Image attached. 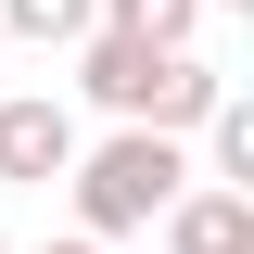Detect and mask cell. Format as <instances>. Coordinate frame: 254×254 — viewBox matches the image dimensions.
Returning <instances> with one entry per match:
<instances>
[{"label":"cell","mask_w":254,"mask_h":254,"mask_svg":"<svg viewBox=\"0 0 254 254\" xmlns=\"http://www.w3.org/2000/svg\"><path fill=\"white\" fill-rule=\"evenodd\" d=\"M76 89H89L115 127H165V140H178V127H203V102H216L229 76H216L203 51H153V38L89 26V38H76Z\"/></svg>","instance_id":"obj_1"},{"label":"cell","mask_w":254,"mask_h":254,"mask_svg":"<svg viewBox=\"0 0 254 254\" xmlns=\"http://www.w3.org/2000/svg\"><path fill=\"white\" fill-rule=\"evenodd\" d=\"M64 190H76V229H89V242H127V229H153L190 190V153L165 140V127H115V140H76Z\"/></svg>","instance_id":"obj_2"},{"label":"cell","mask_w":254,"mask_h":254,"mask_svg":"<svg viewBox=\"0 0 254 254\" xmlns=\"http://www.w3.org/2000/svg\"><path fill=\"white\" fill-rule=\"evenodd\" d=\"M64 165H76V115H64L51 89H0V178L13 190H51Z\"/></svg>","instance_id":"obj_3"},{"label":"cell","mask_w":254,"mask_h":254,"mask_svg":"<svg viewBox=\"0 0 254 254\" xmlns=\"http://www.w3.org/2000/svg\"><path fill=\"white\" fill-rule=\"evenodd\" d=\"M165 254H254V190H216V178H190L178 203H165Z\"/></svg>","instance_id":"obj_4"},{"label":"cell","mask_w":254,"mask_h":254,"mask_svg":"<svg viewBox=\"0 0 254 254\" xmlns=\"http://www.w3.org/2000/svg\"><path fill=\"white\" fill-rule=\"evenodd\" d=\"M89 26H102V0H0V38L13 51H76Z\"/></svg>","instance_id":"obj_5"},{"label":"cell","mask_w":254,"mask_h":254,"mask_svg":"<svg viewBox=\"0 0 254 254\" xmlns=\"http://www.w3.org/2000/svg\"><path fill=\"white\" fill-rule=\"evenodd\" d=\"M102 26L153 38V51H190V38H203V0H102Z\"/></svg>","instance_id":"obj_6"},{"label":"cell","mask_w":254,"mask_h":254,"mask_svg":"<svg viewBox=\"0 0 254 254\" xmlns=\"http://www.w3.org/2000/svg\"><path fill=\"white\" fill-rule=\"evenodd\" d=\"M38 254H102V242H89V229H64V242H38Z\"/></svg>","instance_id":"obj_7"},{"label":"cell","mask_w":254,"mask_h":254,"mask_svg":"<svg viewBox=\"0 0 254 254\" xmlns=\"http://www.w3.org/2000/svg\"><path fill=\"white\" fill-rule=\"evenodd\" d=\"M203 13H254V0H203Z\"/></svg>","instance_id":"obj_8"},{"label":"cell","mask_w":254,"mask_h":254,"mask_svg":"<svg viewBox=\"0 0 254 254\" xmlns=\"http://www.w3.org/2000/svg\"><path fill=\"white\" fill-rule=\"evenodd\" d=\"M0 64H13V38H0Z\"/></svg>","instance_id":"obj_9"},{"label":"cell","mask_w":254,"mask_h":254,"mask_svg":"<svg viewBox=\"0 0 254 254\" xmlns=\"http://www.w3.org/2000/svg\"><path fill=\"white\" fill-rule=\"evenodd\" d=\"M0 254H13V242H0Z\"/></svg>","instance_id":"obj_10"}]
</instances>
